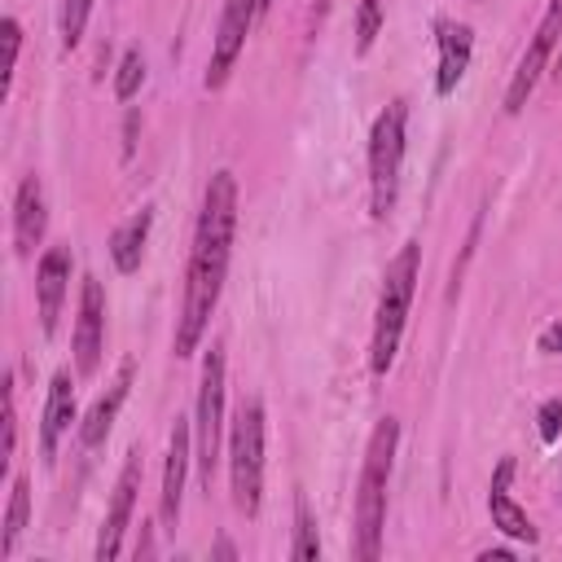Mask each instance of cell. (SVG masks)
Instances as JSON below:
<instances>
[{"label":"cell","instance_id":"cell-14","mask_svg":"<svg viewBox=\"0 0 562 562\" xmlns=\"http://www.w3.org/2000/svg\"><path fill=\"white\" fill-rule=\"evenodd\" d=\"M44 228H48L44 184H40V176H22L18 193H13V246H18V255H31L40 246Z\"/></svg>","mask_w":562,"mask_h":562},{"label":"cell","instance_id":"cell-2","mask_svg":"<svg viewBox=\"0 0 562 562\" xmlns=\"http://www.w3.org/2000/svg\"><path fill=\"white\" fill-rule=\"evenodd\" d=\"M395 443H400V422L382 417L369 435L360 483H356V553L373 562L382 553V527H386V483L395 465Z\"/></svg>","mask_w":562,"mask_h":562},{"label":"cell","instance_id":"cell-29","mask_svg":"<svg viewBox=\"0 0 562 562\" xmlns=\"http://www.w3.org/2000/svg\"><path fill=\"white\" fill-rule=\"evenodd\" d=\"M479 562H509V549H483Z\"/></svg>","mask_w":562,"mask_h":562},{"label":"cell","instance_id":"cell-7","mask_svg":"<svg viewBox=\"0 0 562 562\" xmlns=\"http://www.w3.org/2000/svg\"><path fill=\"white\" fill-rule=\"evenodd\" d=\"M558 40H562V0H549L544 18H540V26H536V35H531L527 53L518 57V70H514L509 88H505V114H518V110L527 105V97H531L536 79H540V75L549 70V61H553Z\"/></svg>","mask_w":562,"mask_h":562},{"label":"cell","instance_id":"cell-5","mask_svg":"<svg viewBox=\"0 0 562 562\" xmlns=\"http://www.w3.org/2000/svg\"><path fill=\"white\" fill-rule=\"evenodd\" d=\"M228 483H233V505L255 518L259 496H263V404L241 400L228 426Z\"/></svg>","mask_w":562,"mask_h":562},{"label":"cell","instance_id":"cell-11","mask_svg":"<svg viewBox=\"0 0 562 562\" xmlns=\"http://www.w3.org/2000/svg\"><path fill=\"white\" fill-rule=\"evenodd\" d=\"M189 461H193V422L176 417L171 422V439H167V461H162V492H158L162 527H176V518H180V496H184Z\"/></svg>","mask_w":562,"mask_h":562},{"label":"cell","instance_id":"cell-6","mask_svg":"<svg viewBox=\"0 0 562 562\" xmlns=\"http://www.w3.org/2000/svg\"><path fill=\"white\" fill-rule=\"evenodd\" d=\"M220 435H224V342H211L198 378V408H193V461L206 492L220 465Z\"/></svg>","mask_w":562,"mask_h":562},{"label":"cell","instance_id":"cell-10","mask_svg":"<svg viewBox=\"0 0 562 562\" xmlns=\"http://www.w3.org/2000/svg\"><path fill=\"white\" fill-rule=\"evenodd\" d=\"M140 474H145V465H140V448H132V452H127V461H123V470H119L114 501H110V514H105L101 536H97V562L119 558V549H123V531L132 527V509H136Z\"/></svg>","mask_w":562,"mask_h":562},{"label":"cell","instance_id":"cell-12","mask_svg":"<svg viewBox=\"0 0 562 562\" xmlns=\"http://www.w3.org/2000/svg\"><path fill=\"white\" fill-rule=\"evenodd\" d=\"M70 246H48L35 263V303H40V329L57 334V316L66 303V285H70Z\"/></svg>","mask_w":562,"mask_h":562},{"label":"cell","instance_id":"cell-27","mask_svg":"<svg viewBox=\"0 0 562 562\" xmlns=\"http://www.w3.org/2000/svg\"><path fill=\"white\" fill-rule=\"evenodd\" d=\"M540 351H544V356H562V321H553V325L540 334Z\"/></svg>","mask_w":562,"mask_h":562},{"label":"cell","instance_id":"cell-13","mask_svg":"<svg viewBox=\"0 0 562 562\" xmlns=\"http://www.w3.org/2000/svg\"><path fill=\"white\" fill-rule=\"evenodd\" d=\"M70 422H75V378L66 369H57L53 382H48L44 417H40V457H44V465L57 461V443L70 430Z\"/></svg>","mask_w":562,"mask_h":562},{"label":"cell","instance_id":"cell-19","mask_svg":"<svg viewBox=\"0 0 562 562\" xmlns=\"http://www.w3.org/2000/svg\"><path fill=\"white\" fill-rule=\"evenodd\" d=\"M26 518H31V483H26L22 474H18V479L9 483V505H4V531H0V558H9V553L18 549V536H22Z\"/></svg>","mask_w":562,"mask_h":562},{"label":"cell","instance_id":"cell-18","mask_svg":"<svg viewBox=\"0 0 562 562\" xmlns=\"http://www.w3.org/2000/svg\"><path fill=\"white\" fill-rule=\"evenodd\" d=\"M487 514H492V527H501L509 540H527V544H536V527H531L527 509H522L501 483H492V492H487Z\"/></svg>","mask_w":562,"mask_h":562},{"label":"cell","instance_id":"cell-21","mask_svg":"<svg viewBox=\"0 0 562 562\" xmlns=\"http://www.w3.org/2000/svg\"><path fill=\"white\" fill-rule=\"evenodd\" d=\"M140 83H145V57H140V48H127L119 61V75H114V97L132 101L140 92Z\"/></svg>","mask_w":562,"mask_h":562},{"label":"cell","instance_id":"cell-22","mask_svg":"<svg viewBox=\"0 0 562 562\" xmlns=\"http://www.w3.org/2000/svg\"><path fill=\"white\" fill-rule=\"evenodd\" d=\"M88 13H92V0H61V48H66V53L83 40Z\"/></svg>","mask_w":562,"mask_h":562},{"label":"cell","instance_id":"cell-23","mask_svg":"<svg viewBox=\"0 0 562 562\" xmlns=\"http://www.w3.org/2000/svg\"><path fill=\"white\" fill-rule=\"evenodd\" d=\"M378 31H382V4L378 0H360V9H356V53H369Z\"/></svg>","mask_w":562,"mask_h":562},{"label":"cell","instance_id":"cell-26","mask_svg":"<svg viewBox=\"0 0 562 562\" xmlns=\"http://www.w3.org/2000/svg\"><path fill=\"white\" fill-rule=\"evenodd\" d=\"M13 443H18V413H13V391H4V457H0V465H9Z\"/></svg>","mask_w":562,"mask_h":562},{"label":"cell","instance_id":"cell-24","mask_svg":"<svg viewBox=\"0 0 562 562\" xmlns=\"http://www.w3.org/2000/svg\"><path fill=\"white\" fill-rule=\"evenodd\" d=\"M4 92H9V79H13V66H18V48H22V26L18 18H4Z\"/></svg>","mask_w":562,"mask_h":562},{"label":"cell","instance_id":"cell-9","mask_svg":"<svg viewBox=\"0 0 562 562\" xmlns=\"http://www.w3.org/2000/svg\"><path fill=\"white\" fill-rule=\"evenodd\" d=\"M101 351H105V290L97 277H83L79 316H75V373L92 378L101 369Z\"/></svg>","mask_w":562,"mask_h":562},{"label":"cell","instance_id":"cell-31","mask_svg":"<svg viewBox=\"0 0 562 562\" xmlns=\"http://www.w3.org/2000/svg\"><path fill=\"white\" fill-rule=\"evenodd\" d=\"M549 75H553V83H562V48H558V57H553V66H549Z\"/></svg>","mask_w":562,"mask_h":562},{"label":"cell","instance_id":"cell-8","mask_svg":"<svg viewBox=\"0 0 562 562\" xmlns=\"http://www.w3.org/2000/svg\"><path fill=\"white\" fill-rule=\"evenodd\" d=\"M259 13H263V0H224L215 44H211V61H206V88H224V79L237 66V57L246 48V35H250Z\"/></svg>","mask_w":562,"mask_h":562},{"label":"cell","instance_id":"cell-28","mask_svg":"<svg viewBox=\"0 0 562 562\" xmlns=\"http://www.w3.org/2000/svg\"><path fill=\"white\" fill-rule=\"evenodd\" d=\"M136 127H140V114L132 110L127 123H123V154H132V145H136Z\"/></svg>","mask_w":562,"mask_h":562},{"label":"cell","instance_id":"cell-33","mask_svg":"<svg viewBox=\"0 0 562 562\" xmlns=\"http://www.w3.org/2000/svg\"><path fill=\"white\" fill-rule=\"evenodd\" d=\"M268 4H272V0H263V9H268Z\"/></svg>","mask_w":562,"mask_h":562},{"label":"cell","instance_id":"cell-16","mask_svg":"<svg viewBox=\"0 0 562 562\" xmlns=\"http://www.w3.org/2000/svg\"><path fill=\"white\" fill-rule=\"evenodd\" d=\"M127 386H132V360L119 364L110 391L97 395V404H92L88 417L79 422V443H83V448H101V443H105V435H110V426H114V417H119V408H123V400H127Z\"/></svg>","mask_w":562,"mask_h":562},{"label":"cell","instance_id":"cell-3","mask_svg":"<svg viewBox=\"0 0 562 562\" xmlns=\"http://www.w3.org/2000/svg\"><path fill=\"white\" fill-rule=\"evenodd\" d=\"M417 272H422V241H404L400 255L386 263L382 290H378V316H373V342H369V369L378 378L395 364L404 321L413 307V290H417Z\"/></svg>","mask_w":562,"mask_h":562},{"label":"cell","instance_id":"cell-20","mask_svg":"<svg viewBox=\"0 0 562 562\" xmlns=\"http://www.w3.org/2000/svg\"><path fill=\"white\" fill-rule=\"evenodd\" d=\"M290 558L294 562H316L321 558V536H316V518L303 501V492L294 496V544H290Z\"/></svg>","mask_w":562,"mask_h":562},{"label":"cell","instance_id":"cell-17","mask_svg":"<svg viewBox=\"0 0 562 562\" xmlns=\"http://www.w3.org/2000/svg\"><path fill=\"white\" fill-rule=\"evenodd\" d=\"M149 224H154V211L140 206L132 220H123V224L110 233V259H114L119 272L132 277V272L140 268V259H145V241H149Z\"/></svg>","mask_w":562,"mask_h":562},{"label":"cell","instance_id":"cell-25","mask_svg":"<svg viewBox=\"0 0 562 562\" xmlns=\"http://www.w3.org/2000/svg\"><path fill=\"white\" fill-rule=\"evenodd\" d=\"M536 422H540V439L553 443L562 435V400H544L540 413H536Z\"/></svg>","mask_w":562,"mask_h":562},{"label":"cell","instance_id":"cell-1","mask_svg":"<svg viewBox=\"0 0 562 562\" xmlns=\"http://www.w3.org/2000/svg\"><path fill=\"white\" fill-rule=\"evenodd\" d=\"M233 233H237V180L233 171H215L202 193L198 228H193V255L184 272V303L176 321V356H193L206 321L220 303L224 277H228V255H233Z\"/></svg>","mask_w":562,"mask_h":562},{"label":"cell","instance_id":"cell-4","mask_svg":"<svg viewBox=\"0 0 562 562\" xmlns=\"http://www.w3.org/2000/svg\"><path fill=\"white\" fill-rule=\"evenodd\" d=\"M404 127H408V101L404 97L386 101L369 127V211H373V220H386L395 206L400 162H404Z\"/></svg>","mask_w":562,"mask_h":562},{"label":"cell","instance_id":"cell-30","mask_svg":"<svg viewBox=\"0 0 562 562\" xmlns=\"http://www.w3.org/2000/svg\"><path fill=\"white\" fill-rule=\"evenodd\" d=\"M215 558H237V549H233L228 540H220V544H215Z\"/></svg>","mask_w":562,"mask_h":562},{"label":"cell","instance_id":"cell-15","mask_svg":"<svg viewBox=\"0 0 562 562\" xmlns=\"http://www.w3.org/2000/svg\"><path fill=\"white\" fill-rule=\"evenodd\" d=\"M470 53H474V31L465 22H439V70H435L439 97L457 92V83L470 70Z\"/></svg>","mask_w":562,"mask_h":562},{"label":"cell","instance_id":"cell-32","mask_svg":"<svg viewBox=\"0 0 562 562\" xmlns=\"http://www.w3.org/2000/svg\"><path fill=\"white\" fill-rule=\"evenodd\" d=\"M558 501H562V479H558Z\"/></svg>","mask_w":562,"mask_h":562}]
</instances>
